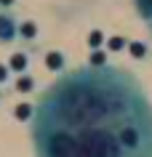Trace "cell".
<instances>
[{"label":"cell","instance_id":"cell-1","mask_svg":"<svg viewBox=\"0 0 152 157\" xmlns=\"http://www.w3.org/2000/svg\"><path fill=\"white\" fill-rule=\"evenodd\" d=\"M152 112V101L136 75L112 64L77 67L51 83L35 104V117L77 131L85 125L123 128L128 120Z\"/></svg>","mask_w":152,"mask_h":157},{"label":"cell","instance_id":"cell-2","mask_svg":"<svg viewBox=\"0 0 152 157\" xmlns=\"http://www.w3.org/2000/svg\"><path fill=\"white\" fill-rule=\"evenodd\" d=\"M19 27H21V21L14 11H0V45L19 40Z\"/></svg>","mask_w":152,"mask_h":157},{"label":"cell","instance_id":"cell-3","mask_svg":"<svg viewBox=\"0 0 152 157\" xmlns=\"http://www.w3.org/2000/svg\"><path fill=\"white\" fill-rule=\"evenodd\" d=\"M19 40H27V43L37 40V24L35 21H21V27H19Z\"/></svg>","mask_w":152,"mask_h":157},{"label":"cell","instance_id":"cell-4","mask_svg":"<svg viewBox=\"0 0 152 157\" xmlns=\"http://www.w3.org/2000/svg\"><path fill=\"white\" fill-rule=\"evenodd\" d=\"M134 8H136V13L144 19V24L152 19V0H134Z\"/></svg>","mask_w":152,"mask_h":157},{"label":"cell","instance_id":"cell-5","mask_svg":"<svg viewBox=\"0 0 152 157\" xmlns=\"http://www.w3.org/2000/svg\"><path fill=\"white\" fill-rule=\"evenodd\" d=\"M27 64H29V61H27V53H16V56L11 59V69H14V72H24Z\"/></svg>","mask_w":152,"mask_h":157},{"label":"cell","instance_id":"cell-6","mask_svg":"<svg viewBox=\"0 0 152 157\" xmlns=\"http://www.w3.org/2000/svg\"><path fill=\"white\" fill-rule=\"evenodd\" d=\"M45 64H48V69H61L64 67V56L61 53H48L45 56Z\"/></svg>","mask_w":152,"mask_h":157},{"label":"cell","instance_id":"cell-7","mask_svg":"<svg viewBox=\"0 0 152 157\" xmlns=\"http://www.w3.org/2000/svg\"><path fill=\"white\" fill-rule=\"evenodd\" d=\"M16 88H19V91H29V88H32V77H27V75H24V77H19Z\"/></svg>","mask_w":152,"mask_h":157},{"label":"cell","instance_id":"cell-8","mask_svg":"<svg viewBox=\"0 0 152 157\" xmlns=\"http://www.w3.org/2000/svg\"><path fill=\"white\" fill-rule=\"evenodd\" d=\"M0 83H8V67L0 64Z\"/></svg>","mask_w":152,"mask_h":157},{"label":"cell","instance_id":"cell-9","mask_svg":"<svg viewBox=\"0 0 152 157\" xmlns=\"http://www.w3.org/2000/svg\"><path fill=\"white\" fill-rule=\"evenodd\" d=\"M14 3H16V0H0V11H11Z\"/></svg>","mask_w":152,"mask_h":157},{"label":"cell","instance_id":"cell-10","mask_svg":"<svg viewBox=\"0 0 152 157\" xmlns=\"http://www.w3.org/2000/svg\"><path fill=\"white\" fill-rule=\"evenodd\" d=\"M99 43H101V32H93V35H91V45H93V48H96Z\"/></svg>","mask_w":152,"mask_h":157},{"label":"cell","instance_id":"cell-11","mask_svg":"<svg viewBox=\"0 0 152 157\" xmlns=\"http://www.w3.org/2000/svg\"><path fill=\"white\" fill-rule=\"evenodd\" d=\"M131 51H134L136 56H144V45H131Z\"/></svg>","mask_w":152,"mask_h":157},{"label":"cell","instance_id":"cell-12","mask_svg":"<svg viewBox=\"0 0 152 157\" xmlns=\"http://www.w3.org/2000/svg\"><path fill=\"white\" fill-rule=\"evenodd\" d=\"M147 29H150V35H152V19H150V21H147Z\"/></svg>","mask_w":152,"mask_h":157}]
</instances>
